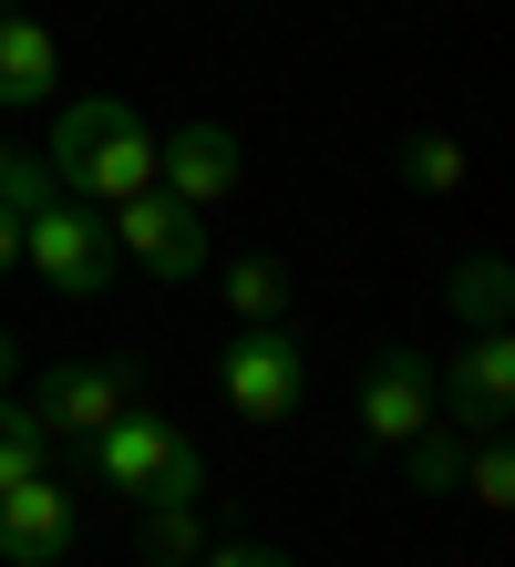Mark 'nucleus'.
Wrapping results in <instances>:
<instances>
[{"label":"nucleus","mask_w":515,"mask_h":567,"mask_svg":"<svg viewBox=\"0 0 515 567\" xmlns=\"http://www.w3.org/2000/svg\"><path fill=\"white\" fill-rule=\"evenodd\" d=\"M433 413L454 433H505V413H515V330H464V351L433 372Z\"/></svg>","instance_id":"nucleus-6"},{"label":"nucleus","mask_w":515,"mask_h":567,"mask_svg":"<svg viewBox=\"0 0 515 567\" xmlns=\"http://www.w3.org/2000/svg\"><path fill=\"white\" fill-rule=\"evenodd\" d=\"M443 310H454V330H515V269L495 248H474L443 269Z\"/></svg>","instance_id":"nucleus-12"},{"label":"nucleus","mask_w":515,"mask_h":567,"mask_svg":"<svg viewBox=\"0 0 515 567\" xmlns=\"http://www.w3.org/2000/svg\"><path fill=\"white\" fill-rule=\"evenodd\" d=\"M196 547H206L196 506H134V557L145 567H196Z\"/></svg>","instance_id":"nucleus-16"},{"label":"nucleus","mask_w":515,"mask_h":567,"mask_svg":"<svg viewBox=\"0 0 515 567\" xmlns=\"http://www.w3.org/2000/svg\"><path fill=\"white\" fill-rule=\"evenodd\" d=\"M21 269L42 279L52 299H103L124 279L114 238H103V207H83V196H52V207L21 217Z\"/></svg>","instance_id":"nucleus-3"},{"label":"nucleus","mask_w":515,"mask_h":567,"mask_svg":"<svg viewBox=\"0 0 515 567\" xmlns=\"http://www.w3.org/2000/svg\"><path fill=\"white\" fill-rule=\"evenodd\" d=\"M0 11H21V0H0Z\"/></svg>","instance_id":"nucleus-23"},{"label":"nucleus","mask_w":515,"mask_h":567,"mask_svg":"<svg viewBox=\"0 0 515 567\" xmlns=\"http://www.w3.org/2000/svg\"><path fill=\"white\" fill-rule=\"evenodd\" d=\"M402 475H412V495H454V475H464V433L433 413V423L402 444Z\"/></svg>","instance_id":"nucleus-18"},{"label":"nucleus","mask_w":515,"mask_h":567,"mask_svg":"<svg viewBox=\"0 0 515 567\" xmlns=\"http://www.w3.org/2000/svg\"><path fill=\"white\" fill-rule=\"evenodd\" d=\"M196 567H299L289 547H268V537H206Z\"/></svg>","instance_id":"nucleus-20"},{"label":"nucleus","mask_w":515,"mask_h":567,"mask_svg":"<svg viewBox=\"0 0 515 567\" xmlns=\"http://www.w3.org/2000/svg\"><path fill=\"white\" fill-rule=\"evenodd\" d=\"M52 186L83 196V207H114V196L155 186V124L124 104V93H73L52 114Z\"/></svg>","instance_id":"nucleus-1"},{"label":"nucleus","mask_w":515,"mask_h":567,"mask_svg":"<svg viewBox=\"0 0 515 567\" xmlns=\"http://www.w3.org/2000/svg\"><path fill=\"white\" fill-rule=\"evenodd\" d=\"M83 547V495L73 485H52V475H31L0 495V567H62Z\"/></svg>","instance_id":"nucleus-10"},{"label":"nucleus","mask_w":515,"mask_h":567,"mask_svg":"<svg viewBox=\"0 0 515 567\" xmlns=\"http://www.w3.org/2000/svg\"><path fill=\"white\" fill-rule=\"evenodd\" d=\"M217 279H227V310L237 320H289V269H279V258L248 248V258H227Z\"/></svg>","instance_id":"nucleus-17"},{"label":"nucleus","mask_w":515,"mask_h":567,"mask_svg":"<svg viewBox=\"0 0 515 567\" xmlns=\"http://www.w3.org/2000/svg\"><path fill=\"white\" fill-rule=\"evenodd\" d=\"M134 392H145L134 361H52L42 392H21V403L42 413V433H83V444H93L114 413H134Z\"/></svg>","instance_id":"nucleus-9"},{"label":"nucleus","mask_w":515,"mask_h":567,"mask_svg":"<svg viewBox=\"0 0 515 567\" xmlns=\"http://www.w3.org/2000/svg\"><path fill=\"white\" fill-rule=\"evenodd\" d=\"M464 176H474V165H464L454 135H402V145H392V186H402V196H454Z\"/></svg>","instance_id":"nucleus-13"},{"label":"nucleus","mask_w":515,"mask_h":567,"mask_svg":"<svg viewBox=\"0 0 515 567\" xmlns=\"http://www.w3.org/2000/svg\"><path fill=\"white\" fill-rule=\"evenodd\" d=\"M62 93V52L31 11H0V114H31Z\"/></svg>","instance_id":"nucleus-11"},{"label":"nucleus","mask_w":515,"mask_h":567,"mask_svg":"<svg viewBox=\"0 0 515 567\" xmlns=\"http://www.w3.org/2000/svg\"><path fill=\"white\" fill-rule=\"evenodd\" d=\"M237 176H248V145H237V124H176V135H155V186L176 196V207H227Z\"/></svg>","instance_id":"nucleus-8"},{"label":"nucleus","mask_w":515,"mask_h":567,"mask_svg":"<svg viewBox=\"0 0 515 567\" xmlns=\"http://www.w3.org/2000/svg\"><path fill=\"white\" fill-rule=\"evenodd\" d=\"M11 372H21V351H11V330H0V392H11Z\"/></svg>","instance_id":"nucleus-22"},{"label":"nucleus","mask_w":515,"mask_h":567,"mask_svg":"<svg viewBox=\"0 0 515 567\" xmlns=\"http://www.w3.org/2000/svg\"><path fill=\"white\" fill-rule=\"evenodd\" d=\"M217 392L237 423H289L309 403V361L289 341V320H237L217 341Z\"/></svg>","instance_id":"nucleus-4"},{"label":"nucleus","mask_w":515,"mask_h":567,"mask_svg":"<svg viewBox=\"0 0 515 567\" xmlns=\"http://www.w3.org/2000/svg\"><path fill=\"white\" fill-rule=\"evenodd\" d=\"M52 155L42 145H21V135H0V217H31V207H52Z\"/></svg>","instance_id":"nucleus-19"},{"label":"nucleus","mask_w":515,"mask_h":567,"mask_svg":"<svg viewBox=\"0 0 515 567\" xmlns=\"http://www.w3.org/2000/svg\"><path fill=\"white\" fill-rule=\"evenodd\" d=\"M423 423H433V351H412V341L371 351L361 361V444L371 454H402Z\"/></svg>","instance_id":"nucleus-7"},{"label":"nucleus","mask_w":515,"mask_h":567,"mask_svg":"<svg viewBox=\"0 0 515 567\" xmlns=\"http://www.w3.org/2000/svg\"><path fill=\"white\" fill-rule=\"evenodd\" d=\"M103 238H114L124 269H145V279H165V289L206 269V217H196V207H176L165 186L114 196V207H103Z\"/></svg>","instance_id":"nucleus-5"},{"label":"nucleus","mask_w":515,"mask_h":567,"mask_svg":"<svg viewBox=\"0 0 515 567\" xmlns=\"http://www.w3.org/2000/svg\"><path fill=\"white\" fill-rule=\"evenodd\" d=\"M21 269V217H0V279Z\"/></svg>","instance_id":"nucleus-21"},{"label":"nucleus","mask_w":515,"mask_h":567,"mask_svg":"<svg viewBox=\"0 0 515 567\" xmlns=\"http://www.w3.org/2000/svg\"><path fill=\"white\" fill-rule=\"evenodd\" d=\"M454 495H464V506H485V516L515 506V454H505V433H464V475H454Z\"/></svg>","instance_id":"nucleus-14"},{"label":"nucleus","mask_w":515,"mask_h":567,"mask_svg":"<svg viewBox=\"0 0 515 567\" xmlns=\"http://www.w3.org/2000/svg\"><path fill=\"white\" fill-rule=\"evenodd\" d=\"M52 433H42V413H31L21 403V392H0V495H11V485H31V475H52Z\"/></svg>","instance_id":"nucleus-15"},{"label":"nucleus","mask_w":515,"mask_h":567,"mask_svg":"<svg viewBox=\"0 0 515 567\" xmlns=\"http://www.w3.org/2000/svg\"><path fill=\"white\" fill-rule=\"evenodd\" d=\"M93 485H114L124 506H196L206 495V444L165 413H114L93 433Z\"/></svg>","instance_id":"nucleus-2"}]
</instances>
